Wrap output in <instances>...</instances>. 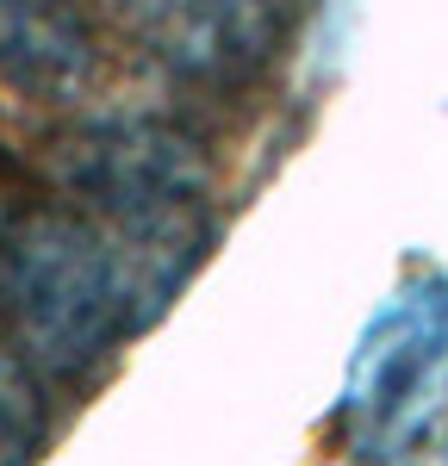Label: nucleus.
<instances>
[{"instance_id":"20e7f679","label":"nucleus","mask_w":448,"mask_h":466,"mask_svg":"<svg viewBox=\"0 0 448 466\" xmlns=\"http://www.w3.org/2000/svg\"><path fill=\"white\" fill-rule=\"evenodd\" d=\"M94 75V32L75 0H0V81L69 94Z\"/></svg>"},{"instance_id":"423d86ee","label":"nucleus","mask_w":448,"mask_h":466,"mask_svg":"<svg viewBox=\"0 0 448 466\" xmlns=\"http://www.w3.org/2000/svg\"><path fill=\"white\" fill-rule=\"evenodd\" d=\"M405 454L417 466H448V404L430 417V423H423V430H417V441H411Z\"/></svg>"},{"instance_id":"f03ea898","label":"nucleus","mask_w":448,"mask_h":466,"mask_svg":"<svg viewBox=\"0 0 448 466\" xmlns=\"http://www.w3.org/2000/svg\"><path fill=\"white\" fill-rule=\"evenodd\" d=\"M448 404V274H423L386 299L349 360L342 423L355 441L405 454L417 430Z\"/></svg>"},{"instance_id":"39448f33","label":"nucleus","mask_w":448,"mask_h":466,"mask_svg":"<svg viewBox=\"0 0 448 466\" xmlns=\"http://www.w3.org/2000/svg\"><path fill=\"white\" fill-rule=\"evenodd\" d=\"M44 448V404L19 360L0 349V466H32Z\"/></svg>"},{"instance_id":"f257e3e1","label":"nucleus","mask_w":448,"mask_h":466,"mask_svg":"<svg viewBox=\"0 0 448 466\" xmlns=\"http://www.w3.org/2000/svg\"><path fill=\"white\" fill-rule=\"evenodd\" d=\"M181 268L187 255L149 249L107 218L94 224L56 206H37L0 230V305L19 342L56 373H81L87 360L112 355V342L162 305Z\"/></svg>"},{"instance_id":"7ed1b4c3","label":"nucleus","mask_w":448,"mask_h":466,"mask_svg":"<svg viewBox=\"0 0 448 466\" xmlns=\"http://www.w3.org/2000/svg\"><path fill=\"white\" fill-rule=\"evenodd\" d=\"M118 25L187 81H230L268 56L261 0H107Z\"/></svg>"}]
</instances>
